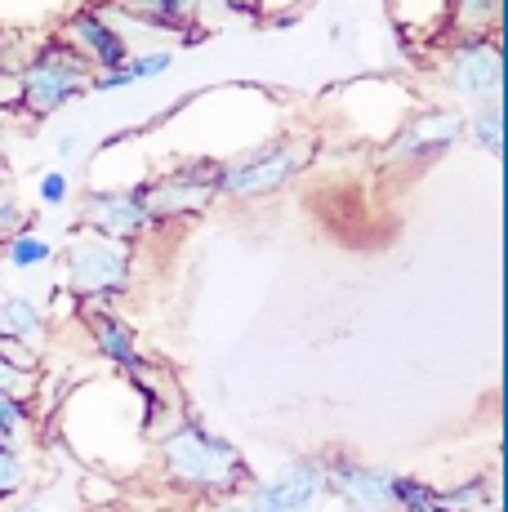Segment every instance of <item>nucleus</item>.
<instances>
[{
    "instance_id": "8",
    "label": "nucleus",
    "mask_w": 508,
    "mask_h": 512,
    "mask_svg": "<svg viewBox=\"0 0 508 512\" xmlns=\"http://www.w3.org/2000/svg\"><path fill=\"white\" fill-rule=\"evenodd\" d=\"M464 139V116L451 107H424L406 116L379 147V170H419Z\"/></svg>"
},
{
    "instance_id": "25",
    "label": "nucleus",
    "mask_w": 508,
    "mask_h": 512,
    "mask_svg": "<svg viewBox=\"0 0 508 512\" xmlns=\"http://www.w3.org/2000/svg\"><path fill=\"white\" fill-rule=\"evenodd\" d=\"M27 223H32V210H27V205L18 201L14 187H0V241H5L9 232L27 228Z\"/></svg>"
},
{
    "instance_id": "5",
    "label": "nucleus",
    "mask_w": 508,
    "mask_h": 512,
    "mask_svg": "<svg viewBox=\"0 0 508 512\" xmlns=\"http://www.w3.org/2000/svg\"><path fill=\"white\" fill-rule=\"evenodd\" d=\"M237 499L250 512H321L330 504L326 455H295V459H286L277 472L254 477Z\"/></svg>"
},
{
    "instance_id": "33",
    "label": "nucleus",
    "mask_w": 508,
    "mask_h": 512,
    "mask_svg": "<svg viewBox=\"0 0 508 512\" xmlns=\"http://www.w3.org/2000/svg\"><path fill=\"white\" fill-rule=\"evenodd\" d=\"M14 512H50L45 504H23V508H14Z\"/></svg>"
},
{
    "instance_id": "32",
    "label": "nucleus",
    "mask_w": 508,
    "mask_h": 512,
    "mask_svg": "<svg viewBox=\"0 0 508 512\" xmlns=\"http://www.w3.org/2000/svg\"><path fill=\"white\" fill-rule=\"evenodd\" d=\"M5 174H9V156H5V147H0V183H5Z\"/></svg>"
},
{
    "instance_id": "18",
    "label": "nucleus",
    "mask_w": 508,
    "mask_h": 512,
    "mask_svg": "<svg viewBox=\"0 0 508 512\" xmlns=\"http://www.w3.org/2000/svg\"><path fill=\"white\" fill-rule=\"evenodd\" d=\"M495 504V486L486 477H468L455 486H437L433 495V512H482Z\"/></svg>"
},
{
    "instance_id": "34",
    "label": "nucleus",
    "mask_w": 508,
    "mask_h": 512,
    "mask_svg": "<svg viewBox=\"0 0 508 512\" xmlns=\"http://www.w3.org/2000/svg\"><path fill=\"white\" fill-rule=\"evenodd\" d=\"M0 343H5V334H0Z\"/></svg>"
},
{
    "instance_id": "9",
    "label": "nucleus",
    "mask_w": 508,
    "mask_h": 512,
    "mask_svg": "<svg viewBox=\"0 0 508 512\" xmlns=\"http://www.w3.org/2000/svg\"><path fill=\"white\" fill-rule=\"evenodd\" d=\"M326 472H330V499L344 504V512H397L393 504V468L366 464L357 455H326Z\"/></svg>"
},
{
    "instance_id": "14",
    "label": "nucleus",
    "mask_w": 508,
    "mask_h": 512,
    "mask_svg": "<svg viewBox=\"0 0 508 512\" xmlns=\"http://www.w3.org/2000/svg\"><path fill=\"white\" fill-rule=\"evenodd\" d=\"M397 36H419V41H437L446 36V18H451V0H388Z\"/></svg>"
},
{
    "instance_id": "23",
    "label": "nucleus",
    "mask_w": 508,
    "mask_h": 512,
    "mask_svg": "<svg viewBox=\"0 0 508 512\" xmlns=\"http://www.w3.org/2000/svg\"><path fill=\"white\" fill-rule=\"evenodd\" d=\"M433 495H437L433 481L406 477V472H397V477H393V504H397V512H433Z\"/></svg>"
},
{
    "instance_id": "28",
    "label": "nucleus",
    "mask_w": 508,
    "mask_h": 512,
    "mask_svg": "<svg viewBox=\"0 0 508 512\" xmlns=\"http://www.w3.org/2000/svg\"><path fill=\"white\" fill-rule=\"evenodd\" d=\"M14 103V67L0 58V107H9Z\"/></svg>"
},
{
    "instance_id": "10",
    "label": "nucleus",
    "mask_w": 508,
    "mask_h": 512,
    "mask_svg": "<svg viewBox=\"0 0 508 512\" xmlns=\"http://www.w3.org/2000/svg\"><path fill=\"white\" fill-rule=\"evenodd\" d=\"M58 41L72 49V54L81 58L85 67H90V72H112V67H121L125 58L134 54V45L125 41V36L99 14V5L72 9V14L63 18V32H58Z\"/></svg>"
},
{
    "instance_id": "16",
    "label": "nucleus",
    "mask_w": 508,
    "mask_h": 512,
    "mask_svg": "<svg viewBox=\"0 0 508 512\" xmlns=\"http://www.w3.org/2000/svg\"><path fill=\"white\" fill-rule=\"evenodd\" d=\"M504 23V0H451L446 18V41H473V36H495Z\"/></svg>"
},
{
    "instance_id": "26",
    "label": "nucleus",
    "mask_w": 508,
    "mask_h": 512,
    "mask_svg": "<svg viewBox=\"0 0 508 512\" xmlns=\"http://www.w3.org/2000/svg\"><path fill=\"white\" fill-rule=\"evenodd\" d=\"M0 392H9V397H27V401H32V392H36V374L14 366L5 352H0Z\"/></svg>"
},
{
    "instance_id": "31",
    "label": "nucleus",
    "mask_w": 508,
    "mask_h": 512,
    "mask_svg": "<svg viewBox=\"0 0 508 512\" xmlns=\"http://www.w3.org/2000/svg\"><path fill=\"white\" fill-rule=\"evenodd\" d=\"M205 512H250L241 499H214V504H205Z\"/></svg>"
},
{
    "instance_id": "17",
    "label": "nucleus",
    "mask_w": 508,
    "mask_h": 512,
    "mask_svg": "<svg viewBox=\"0 0 508 512\" xmlns=\"http://www.w3.org/2000/svg\"><path fill=\"white\" fill-rule=\"evenodd\" d=\"M504 125H508V116H504V103H482V107H468V116H464V134L473 139L477 147H482L486 156H495V161H504Z\"/></svg>"
},
{
    "instance_id": "27",
    "label": "nucleus",
    "mask_w": 508,
    "mask_h": 512,
    "mask_svg": "<svg viewBox=\"0 0 508 512\" xmlns=\"http://www.w3.org/2000/svg\"><path fill=\"white\" fill-rule=\"evenodd\" d=\"M214 5L237 14V18H259V0H214Z\"/></svg>"
},
{
    "instance_id": "30",
    "label": "nucleus",
    "mask_w": 508,
    "mask_h": 512,
    "mask_svg": "<svg viewBox=\"0 0 508 512\" xmlns=\"http://www.w3.org/2000/svg\"><path fill=\"white\" fill-rule=\"evenodd\" d=\"M174 5H179V9H183V14H188V18H192V23H197V18L205 14V9H210V5H214V0H174Z\"/></svg>"
},
{
    "instance_id": "7",
    "label": "nucleus",
    "mask_w": 508,
    "mask_h": 512,
    "mask_svg": "<svg viewBox=\"0 0 508 512\" xmlns=\"http://www.w3.org/2000/svg\"><path fill=\"white\" fill-rule=\"evenodd\" d=\"M437 81L468 107L504 103V45H500V36L446 41L442 63H437Z\"/></svg>"
},
{
    "instance_id": "21",
    "label": "nucleus",
    "mask_w": 508,
    "mask_h": 512,
    "mask_svg": "<svg viewBox=\"0 0 508 512\" xmlns=\"http://www.w3.org/2000/svg\"><path fill=\"white\" fill-rule=\"evenodd\" d=\"M170 67H174V49H170V45L134 49V54L125 58V76H130V85H139V81H156V76H165Z\"/></svg>"
},
{
    "instance_id": "19",
    "label": "nucleus",
    "mask_w": 508,
    "mask_h": 512,
    "mask_svg": "<svg viewBox=\"0 0 508 512\" xmlns=\"http://www.w3.org/2000/svg\"><path fill=\"white\" fill-rule=\"evenodd\" d=\"M32 441V401L0 392V450H27Z\"/></svg>"
},
{
    "instance_id": "22",
    "label": "nucleus",
    "mask_w": 508,
    "mask_h": 512,
    "mask_svg": "<svg viewBox=\"0 0 508 512\" xmlns=\"http://www.w3.org/2000/svg\"><path fill=\"white\" fill-rule=\"evenodd\" d=\"M32 486V464H27V450H0V504L18 499Z\"/></svg>"
},
{
    "instance_id": "3",
    "label": "nucleus",
    "mask_w": 508,
    "mask_h": 512,
    "mask_svg": "<svg viewBox=\"0 0 508 512\" xmlns=\"http://www.w3.org/2000/svg\"><path fill=\"white\" fill-rule=\"evenodd\" d=\"M90 76L94 72L63 41H45L27 63L14 67V103L23 107L27 116L45 121V116L81 103V98L90 94Z\"/></svg>"
},
{
    "instance_id": "6",
    "label": "nucleus",
    "mask_w": 508,
    "mask_h": 512,
    "mask_svg": "<svg viewBox=\"0 0 508 512\" xmlns=\"http://www.w3.org/2000/svg\"><path fill=\"white\" fill-rule=\"evenodd\" d=\"M219 170H223V161L197 156V161H183V165H174V170L139 183L134 192H139L148 219L161 228V223L192 219V214L210 210L214 196H219Z\"/></svg>"
},
{
    "instance_id": "1",
    "label": "nucleus",
    "mask_w": 508,
    "mask_h": 512,
    "mask_svg": "<svg viewBox=\"0 0 508 512\" xmlns=\"http://www.w3.org/2000/svg\"><path fill=\"white\" fill-rule=\"evenodd\" d=\"M156 468H161L165 486L197 495L205 504L237 499L254 481L241 446H232V437L214 432L201 410H183L170 428L156 432Z\"/></svg>"
},
{
    "instance_id": "29",
    "label": "nucleus",
    "mask_w": 508,
    "mask_h": 512,
    "mask_svg": "<svg viewBox=\"0 0 508 512\" xmlns=\"http://www.w3.org/2000/svg\"><path fill=\"white\" fill-rule=\"evenodd\" d=\"M76 152H81V134H76V130H67L63 139H58V156H63V161H67V156H76Z\"/></svg>"
},
{
    "instance_id": "2",
    "label": "nucleus",
    "mask_w": 508,
    "mask_h": 512,
    "mask_svg": "<svg viewBox=\"0 0 508 512\" xmlns=\"http://www.w3.org/2000/svg\"><path fill=\"white\" fill-rule=\"evenodd\" d=\"M134 281V245L107 241L90 228H72L63 245V290L72 299L90 303H112L130 290Z\"/></svg>"
},
{
    "instance_id": "13",
    "label": "nucleus",
    "mask_w": 508,
    "mask_h": 512,
    "mask_svg": "<svg viewBox=\"0 0 508 512\" xmlns=\"http://www.w3.org/2000/svg\"><path fill=\"white\" fill-rule=\"evenodd\" d=\"M45 330H50V308L41 299L23 290H5L0 294V334L14 343H27V348H41Z\"/></svg>"
},
{
    "instance_id": "20",
    "label": "nucleus",
    "mask_w": 508,
    "mask_h": 512,
    "mask_svg": "<svg viewBox=\"0 0 508 512\" xmlns=\"http://www.w3.org/2000/svg\"><path fill=\"white\" fill-rule=\"evenodd\" d=\"M103 5L121 9V14H130V18H143V23H170V27L192 23V18L183 14L174 0H103ZM192 27H197V23H192Z\"/></svg>"
},
{
    "instance_id": "24",
    "label": "nucleus",
    "mask_w": 508,
    "mask_h": 512,
    "mask_svg": "<svg viewBox=\"0 0 508 512\" xmlns=\"http://www.w3.org/2000/svg\"><path fill=\"white\" fill-rule=\"evenodd\" d=\"M36 196H41L45 210H63V205L72 201V179H67V170H45L41 179H36Z\"/></svg>"
},
{
    "instance_id": "4",
    "label": "nucleus",
    "mask_w": 508,
    "mask_h": 512,
    "mask_svg": "<svg viewBox=\"0 0 508 512\" xmlns=\"http://www.w3.org/2000/svg\"><path fill=\"white\" fill-rule=\"evenodd\" d=\"M308 139L299 134H272L259 147H250L237 161H223L219 170V196L228 201H263V196L286 192L308 165Z\"/></svg>"
},
{
    "instance_id": "11",
    "label": "nucleus",
    "mask_w": 508,
    "mask_h": 512,
    "mask_svg": "<svg viewBox=\"0 0 508 512\" xmlns=\"http://www.w3.org/2000/svg\"><path fill=\"white\" fill-rule=\"evenodd\" d=\"M81 228L107 236V241H143V232H152L156 223L143 210L139 192L134 187H94L81 201Z\"/></svg>"
},
{
    "instance_id": "12",
    "label": "nucleus",
    "mask_w": 508,
    "mask_h": 512,
    "mask_svg": "<svg viewBox=\"0 0 508 512\" xmlns=\"http://www.w3.org/2000/svg\"><path fill=\"white\" fill-rule=\"evenodd\" d=\"M85 326H90V339H94V348H99V357L112 370H121L125 383L143 379V374L152 370L139 348V334L125 326L121 312H112V303H90V308H85Z\"/></svg>"
},
{
    "instance_id": "15",
    "label": "nucleus",
    "mask_w": 508,
    "mask_h": 512,
    "mask_svg": "<svg viewBox=\"0 0 508 512\" xmlns=\"http://www.w3.org/2000/svg\"><path fill=\"white\" fill-rule=\"evenodd\" d=\"M58 259V245L45 236V228H36V223H27V228L9 232L5 241H0V263H5L9 272H41L50 268Z\"/></svg>"
}]
</instances>
